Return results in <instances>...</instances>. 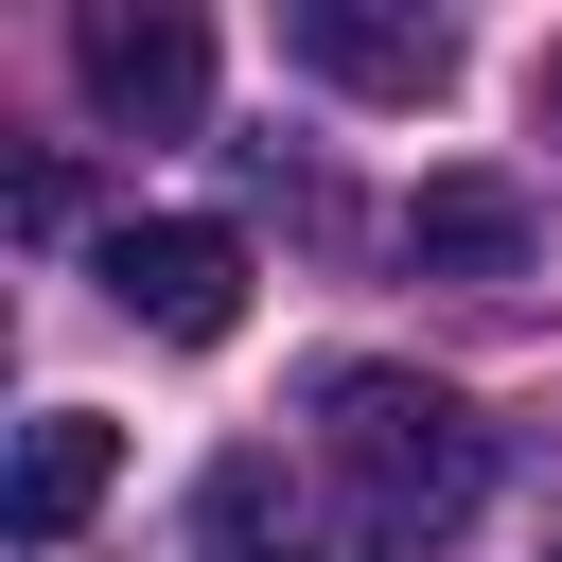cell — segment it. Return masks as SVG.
<instances>
[{
  "mask_svg": "<svg viewBox=\"0 0 562 562\" xmlns=\"http://www.w3.org/2000/svg\"><path fill=\"white\" fill-rule=\"evenodd\" d=\"M316 457H334L351 544H439V527L492 492V422H474L457 386L386 369V351H334V369H316Z\"/></svg>",
  "mask_w": 562,
  "mask_h": 562,
  "instance_id": "6da1fadb",
  "label": "cell"
},
{
  "mask_svg": "<svg viewBox=\"0 0 562 562\" xmlns=\"http://www.w3.org/2000/svg\"><path fill=\"white\" fill-rule=\"evenodd\" d=\"M70 88H88L123 140H176V123L211 105V35H193L176 0H88V18H70Z\"/></svg>",
  "mask_w": 562,
  "mask_h": 562,
  "instance_id": "7a4b0ae2",
  "label": "cell"
},
{
  "mask_svg": "<svg viewBox=\"0 0 562 562\" xmlns=\"http://www.w3.org/2000/svg\"><path fill=\"white\" fill-rule=\"evenodd\" d=\"M105 299H123L158 351H211V334L246 316V246H228L211 211H123V228H105Z\"/></svg>",
  "mask_w": 562,
  "mask_h": 562,
  "instance_id": "3957f363",
  "label": "cell"
},
{
  "mask_svg": "<svg viewBox=\"0 0 562 562\" xmlns=\"http://www.w3.org/2000/svg\"><path fill=\"white\" fill-rule=\"evenodd\" d=\"M299 70H334L351 105H439L457 88V35L439 18H386V0H299Z\"/></svg>",
  "mask_w": 562,
  "mask_h": 562,
  "instance_id": "277c9868",
  "label": "cell"
},
{
  "mask_svg": "<svg viewBox=\"0 0 562 562\" xmlns=\"http://www.w3.org/2000/svg\"><path fill=\"white\" fill-rule=\"evenodd\" d=\"M105 474H123V422L35 404V422H18V474H0V527H18V544H70V527L105 509Z\"/></svg>",
  "mask_w": 562,
  "mask_h": 562,
  "instance_id": "5b68a950",
  "label": "cell"
},
{
  "mask_svg": "<svg viewBox=\"0 0 562 562\" xmlns=\"http://www.w3.org/2000/svg\"><path fill=\"white\" fill-rule=\"evenodd\" d=\"M404 246H422V281H527L544 211H527L509 176H422V193H404Z\"/></svg>",
  "mask_w": 562,
  "mask_h": 562,
  "instance_id": "8992f818",
  "label": "cell"
},
{
  "mask_svg": "<svg viewBox=\"0 0 562 562\" xmlns=\"http://www.w3.org/2000/svg\"><path fill=\"white\" fill-rule=\"evenodd\" d=\"M544 123H562V53H544Z\"/></svg>",
  "mask_w": 562,
  "mask_h": 562,
  "instance_id": "52a82bcc",
  "label": "cell"
},
{
  "mask_svg": "<svg viewBox=\"0 0 562 562\" xmlns=\"http://www.w3.org/2000/svg\"><path fill=\"white\" fill-rule=\"evenodd\" d=\"M544 562H562V544H544Z\"/></svg>",
  "mask_w": 562,
  "mask_h": 562,
  "instance_id": "ba28073f",
  "label": "cell"
}]
</instances>
